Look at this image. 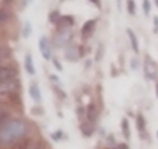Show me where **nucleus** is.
<instances>
[{
  "mask_svg": "<svg viewBox=\"0 0 158 149\" xmlns=\"http://www.w3.org/2000/svg\"><path fill=\"white\" fill-rule=\"evenodd\" d=\"M132 68H138V61L136 59H132Z\"/></svg>",
  "mask_w": 158,
  "mask_h": 149,
  "instance_id": "25",
  "label": "nucleus"
},
{
  "mask_svg": "<svg viewBox=\"0 0 158 149\" xmlns=\"http://www.w3.org/2000/svg\"><path fill=\"white\" fill-rule=\"evenodd\" d=\"M67 59L68 61H76L77 57H79V50H77V47H70L68 50H67Z\"/></svg>",
  "mask_w": 158,
  "mask_h": 149,
  "instance_id": "10",
  "label": "nucleus"
},
{
  "mask_svg": "<svg viewBox=\"0 0 158 149\" xmlns=\"http://www.w3.org/2000/svg\"><path fill=\"white\" fill-rule=\"evenodd\" d=\"M153 27H155V28H153V31H155V33H158V17H153Z\"/></svg>",
  "mask_w": 158,
  "mask_h": 149,
  "instance_id": "24",
  "label": "nucleus"
},
{
  "mask_svg": "<svg viewBox=\"0 0 158 149\" xmlns=\"http://www.w3.org/2000/svg\"><path fill=\"white\" fill-rule=\"evenodd\" d=\"M16 74H17L16 70L11 68V67H0V83L16 78Z\"/></svg>",
  "mask_w": 158,
  "mask_h": 149,
  "instance_id": "5",
  "label": "nucleus"
},
{
  "mask_svg": "<svg viewBox=\"0 0 158 149\" xmlns=\"http://www.w3.org/2000/svg\"><path fill=\"white\" fill-rule=\"evenodd\" d=\"M156 96H158V83H156Z\"/></svg>",
  "mask_w": 158,
  "mask_h": 149,
  "instance_id": "28",
  "label": "nucleus"
},
{
  "mask_svg": "<svg viewBox=\"0 0 158 149\" xmlns=\"http://www.w3.org/2000/svg\"><path fill=\"white\" fill-rule=\"evenodd\" d=\"M10 48H6V47H0V59H6V57H10Z\"/></svg>",
  "mask_w": 158,
  "mask_h": 149,
  "instance_id": "18",
  "label": "nucleus"
},
{
  "mask_svg": "<svg viewBox=\"0 0 158 149\" xmlns=\"http://www.w3.org/2000/svg\"><path fill=\"white\" fill-rule=\"evenodd\" d=\"M92 132H93V121H90L89 124H82V134H84V135L90 137Z\"/></svg>",
  "mask_w": 158,
  "mask_h": 149,
  "instance_id": "14",
  "label": "nucleus"
},
{
  "mask_svg": "<svg viewBox=\"0 0 158 149\" xmlns=\"http://www.w3.org/2000/svg\"><path fill=\"white\" fill-rule=\"evenodd\" d=\"M127 11H129L130 16H135L136 14V6H135L133 0H127Z\"/></svg>",
  "mask_w": 158,
  "mask_h": 149,
  "instance_id": "15",
  "label": "nucleus"
},
{
  "mask_svg": "<svg viewBox=\"0 0 158 149\" xmlns=\"http://www.w3.org/2000/svg\"><path fill=\"white\" fill-rule=\"evenodd\" d=\"M155 5H156V6H158V0H155Z\"/></svg>",
  "mask_w": 158,
  "mask_h": 149,
  "instance_id": "29",
  "label": "nucleus"
},
{
  "mask_svg": "<svg viewBox=\"0 0 158 149\" xmlns=\"http://www.w3.org/2000/svg\"><path fill=\"white\" fill-rule=\"evenodd\" d=\"M25 68H27V71H28L30 74H34V73H36L34 65H33V57H31V54H27V56H25Z\"/></svg>",
  "mask_w": 158,
  "mask_h": 149,
  "instance_id": "11",
  "label": "nucleus"
},
{
  "mask_svg": "<svg viewBox=\"0 0 158 149\" xmlns=\"http://www.w3.org/2000/svg\"><path fill=\"white\" fill-rule=\"evenodd\" d=\"M92 3H95V5H99V0H90Z\"/></svg>",
  "mask_w": 158,
  "mask_h": 149,
  "instance_id": "27",
  "label": "nucleus"
},
{
  "mask_svg": "<svg viewBox=\"0 0 158 149\" xmlns=\"http://www.w3.org/2000/svg\"><path fill=\"white\" fill-rule=\"evenodd\" d=\"M62 137H64V134H62L60 130H57V132H54V134H53V140H54V141H59Z\"/></svg>",
  "mask_w": 158,
  "mask_h": 149,
  "instance_id": "23",
  "label": "nucleus"
},
{
  "mask_svg": "<svg viewBox=\"0 0 158 149\" xmlns=\"http://www.w3.org/2000/svg\"><path fill=\"white\" fill-rule=\"evenodd\" d=\"M144 74L150 81H155L158 78V65L150 56H147L146 61H144Z\"/></svg>",
  "mask_w": 158,
  "mask_h": 149,
  "instance_id": "2",
  "label": "nucleus"
},
{
  "mask_svg": "<svg viewBox=\"0 0 158 149\" xmlns=\"http://www.w3.org/2000/svg\"><path fill=\"white\" fill-rule=\"evenodd\" d=\"M30 95H31V98L39 104L40 101H42V96H40V92H39V87H37V84H33L31 87H30Z\"/></svg>",
  "mask_w": 158,
  "mask_h": 149,
  "instance_id": "9",
  "label": "nucleus"
},
{
  "mask_svg": "<svg viewBox=\"0 0 158 149\" xmlns=\"http://www.w3.org/2000/svg\"><path fill=\"white\" fill-rule=\"evenodd\" d=\"M28 132V126L22 120H8L3 127L0 129V143L2 144H13L20 140Z\"/></svg>",
  "mask_w": 158,
  "mask_h": 149,
  "instance_id": "1",
  "label": "nucleus"
},
{
  "mask_svg": "<svg viewBox=\"0 0 158 149\" xmlns=\"http://www.w3.org/2000/svg\"><path fill=\"white\" fill-rule=\"evenodd\" d=\"M19 86V83L16 81V78L13 79H8V81H2L0 83V93H8V92H13L16 90Z\"/></svg>",
  "mask_w": 158,
  "mask_h": 149,
  "instance_id": "4",
  "label": "nucleus"
},
{
  "mask_svg": "<svg viewBox=\"0 0 158 149\" xmlns=\"http://www.w3.org/2000/svg\"><path fill=\"white\" fill-rule=\"evenodd\" d=\"M143 11L146 16H150V0H143Z\"/></svg>",
  "mask_w": 158,
  "mask_h": 149,
  "instance_id": "17",
  "label": "nucleus"
},
{
  "mask_svg": "<svg viewBox=\"0 0 158 149\" xmlns=\"http://www.w3.org/2000/svg\"><path fill=\"white\" fill-rule=\"evenodd\" d=\"M54 65H56V68H57V70H62V65H59V62H57V61H54Z\"/></svg>",
  "mask_w": 158,
  "mask_h": 149,
  "instance_id": "26",
  "label": "nucleus"
},
{
  "mask_svg": "<svg viewBox=\"0 0 158 149\" xmlns=\"http://www.w3.org/2000/svg\"><path fill=\"white\" fill-rule=\"evenodd\" d=\"M87 118H89V121H93V123L98 118V112H96V107L93 104H90L89 109H87Z\"/></svg>",
  "mask_w": 158,
  "mask_h": 149,
  "instance_id": "12",
  "label": "nucleus"
},
{
  "mask_svg": "<svg viewBox=\"0 0 158 149\" xmlns=\"http://www.w3.org/2000/svg\"><path fill=\"white\" fill-rule=\"evenodd\" d=\"M95 27H96V20H95V19H93V20H89V22H85V23L82 25V34L87 37L89 34H92V33H93Z\"/></svg>",
  "mask_w": 158,
  "mask_h": 149,
  "instance_id": "7",
  "label": "nucleus"
},
{
  "mask_svg": "<svg viewBox=\"0 0 158 149\" xmlns=\"http://www.w3.org/2000/svg\"><path fill=\"white\" fill-rule=\"evenodd\" d=\"M136 124H138V130H139V132H143V130H144V127H146V121H144L143 115H136Z\"/></svg>",
  "mask_w": 158,
  "mask_h": 149,
  "instance_id": "16",
  "label": "nucleus"
},
{
  "mask_svg": "<svg viewBox=\"0 0 158 149\" xmlns=\"http://www.w3.org/2000/svg\"><path fill=\"white\" fill-rule=\"evenodd\" d=\"M10 19V13L5 11V10H0V22H3V20H8Z\"/></svg>",
  "mask_w": 158,
  "mask_h": 149,
  "instance_id": "19",
  "label": "nucleus"
},
{
  "mask_svg": "<svg viewBox=\"0 0 158 149\" xmlns=\"http://www.w3.org/2000/svg\"><path fill=\"white\" fill-rule=\"evenodd\" d=\"M73 23H74V19L71 16H60V19L57 20L59 30H68L73 27Z\"/></svg>",
  "mask_w": 158,
  "mask_h": 149,
  "instance_id": "6",
  "label": "nucleus"
},
{
  "mask_svg": "<svg viewBox=\"0 0 158 149\" xmlns=\"http://www.w3.org/2000/svg\"><path fill=\"white\" fill-rule=\"evenodd\" d=\"M59 19H60V16H59L57 11H53V13L50 14V20H51V22H57Z\"/></svg>",
  "mask_w": 158,
  "mask_h": 149,
  "instance_id": "22",
  "label": "nucleus"
},
{
  "mask_svg": "<svg viewBox=\"0 0 158 149\" xmlns=\"http://www.w3.org/2000/svg\"><path fill=\"white\" fill-rule=\"evenodd\" d=\"M156 135H158V132H156Z\"/></svg>",
  "mask_w": 158,
  "mask_h": 149,
  "instance_id": "30",
  "label": "nucleus"
},
{
  "mask_svg": "<svg viewBox=\"0 0 158 149\" xmlns=\"http://www.w3.org/2000/svg\"><path fill=\"white\" fill-rule=\"evenodd\" d=\"M127 36H129V39H130V45H132V50H133L135 53H139V44H138V39H136L135 33H133L132 30H127Z\"/></svg>",
  "mask_w": 158,
  "mask_h": 149,
  "instance_id": "8",
  "label": "nucleus"
},
{
  "mask_svg": "<svg viewBox=\"0 0 158 149\" xmlns=\"http://www.w3.org/2000/svg\"><path fill=\"white\" fill-rule=\"evenodd\" d=\"M30 33H31V25H30V22H27L25 23V28H23V37H28Z\"/></svg>",
  "mask_w": 158,
  "mask_h": 149,
  "instance_id": "21",
  "label": "nucleus"
},
{
  "mask_svg": "<svg viewBox=\"0 0 158 149\" xmlns=\"http://www.w3.org/2000/svg\"><path fill=\"white\" fill-rule=\"evenodd\" d=\"M10 118H8V113H0V129L3 127V124L8 121Z\"/></svg>",
  "mask_w": 158,
  "mask_h": 149,
  "instance_id": "20",
  "label": "nucleus"
},
{
  "mask_svg": "<svg viewBox=\"0 0 158 149\" xmlns=\"http://www.w3.org/2000/svg\"><path fill=\"white\" fill-rule=\"evenodd\" d=\"M121 127H123V132H124L126 140H129V138H130V130H129V121H127V118H123V121H121Z\"/></svg>",
  "mask_w": 158,
  "mask_h": 149,
  "instance_id": "13",
  "label": "nucleus"
},
{
  "mask_svg": "<svg viewBox=\"0 0 158 149\" xmlns=\"http://www.w3.org/2000/svg\"><path fill=\"white\" fill-rule=\"evenodd\" d=\"M39 48H40V53H42L44 59H51V47H50L47 37L42 36V37L39 39Z\"/></svg>",
  "mask_w": 158,
  "mask_h": 149,
  "instance_id": "3",
  "label": "nucleus"
}]
</instances>
